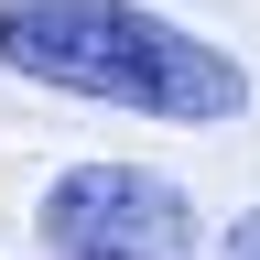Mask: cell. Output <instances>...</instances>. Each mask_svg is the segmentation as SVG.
I'll return each mask as SVG.
<instances>
[{"label": "cell", "mask_w": 260, "mask_h": 260, "mask_svg": "<svg viewBox=\"0 0 260 260\" xmlns=\"http://www.w3.org/2000/svg\"><path fill=\"white\" fill-rule=\"evenodd\" d=\"M0 65L130 119H184V130H217L249 109V65L141 0H0Z\"/></svg>", "instance_id": "1"}, {"label": "cell", "mask_w": 260, "mask_h": 260, "mask_svg": "<svg viewBox=\"0 0 260 260\" xmlns=\"http://www.w3.org/2000/svg\"><path fill=\"white\" fill-rule=\"evenodd\" d=\"M54 260H195V195L152 162H76L32 206Z\"/></svg>", "instance_id": "2"}, {"label": "cell", "mask_w": 260, "mask_h": 260, "mask_svg": "<svg viewBox=\"0 0 260 260\" xmlns=\"http://www.w3.org/2000/svg\"><path fill=\"white\" fill-rule=\"evenodd\" d=\"M217 260H260V206H249V217H239V228L217 239Z\"/></svg>", "instance_id": "3"}]
</instances>
